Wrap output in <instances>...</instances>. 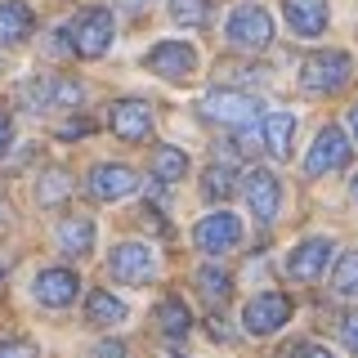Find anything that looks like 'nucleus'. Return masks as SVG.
Returning a JSON list of instances; mask_svg holds the SVG:
<instances>
[{
	"mask_svg": "<svg viewBox=\"0 0 358 358\" xmlns=\"http://www.w3.org/2000/svg\"><path fill=\"white\" fill-rule=\"evenodd\" d=\"M350 72H354V63H350L345 50H318L300 67V85H305L309 94H331V90H341L350 81Z\"/></svg>",
	"mask_w": 358,
	"mask_h": 358,
	"instance_id": "obj_1",
	"label": "nucleus"
},
{
	"mask_svg": "<svg viewBox=\"0 0 358 358\" xmlns=\"http://www.w3.org/2000/svg\"><path fill=\"white\" fill-rule=\"evenodd\" d=\"M197 112L206 121H220V126H251L260 117V99L242 94V90H210V94H201Z\"/></svg>",
	"mask_w": 358,
	"mask_h": 358,
	"instance_id": "obj_2",
	"label": "nucleus"
},
{
	"mask_svg": "<svg viewBox=\"0 0 358 358\" xmlns=\"http://www.w3.org/2000/svg\"><path fill=\"white\" fill-rule=\"evenodd\" d=\"M112 31H117V22H112L108 9H81V14L72 18V27H67V36H72V54H81V59H99V54H108Z\"/></svg>",
	"mask_w": 358,
	"mask_h": 358,
	"instance_id": "obj_3",
	"label": "nucleus"
},
{
	"mask_svg": "<svg viewBox=\"0 0 358 358\" xmlns=\"http://www.w3.org/2000/svg\"><path fill=\"white\" fill-rule=\"evenodd\" d=\"M224 36H229V45H238V50L255 54V50H264V45L273 41V18H268V9H260V5H238V9L229 14Z\"/></svg>",
	"mask_w": 358,
	"mask_h": 358,
	"instance_id": "obj_4",
	"label": "nucleus"
},
{
	"mask_svg": "<svg viewBox=\"0 0 358 358\" xmlns=\"http://www.w3.org/2000/svg\"><path fill=\"white\" fill-rule=\"evenodd\" d=\"M287 322H291V300L282 291H260V296H251L246 309H242V327L251 336H273V331H282Z\"/></svg>",
	"mask_w": 358,
	"mask_h": 358,
	"instance_id": "obj_5",
	"label": "nucleus"
},
{
	"mask_svg": "<svg viewBox=\"0 0 358 358\" xmlns=\"http://www.w3.org/2000/svg\"><path fill=\"white\" fill-rule=\"evenodd\" d=\"M108 268H112L117 282L139 287V282H152L157 278V255H152V246H143V242H117L112 255H108Z\"/></svg>",
	"mask_w": 358,
	"mask_h": 358,
	"instance_id": "obj_6",
	"label": "nucleus"
},
{
	"mask_svg": "<svg viewBox=\"0 0 358 358\" xmlns=\"http://www.w3.org/2000/svg\"><path fill=\"white\" fill-rule=\"evenodd\" d=\"M242 197H246V206H251V215L260 220V224H273L278 220V206H282V184H278L273 171L255 166V171L242 175Z\"/></svg>",
	"mask_w": 358,
	"mask_h": 358,
	"instance_id": "obj_7",
	"label": "nucleus"
},
{
	"mask_svg": "<svg viewBox=\"0 0 358 358\" xmlns=\"http://www.w3.org/2000/svg\"><path fill=\"white\" fill-rule=\"evenodd\" d=\"M148 72H157L162 81H188V76L197 72V50L184 41H162L148 50Z\"/></svg>",
	"mask_w": 358,
	"mask_h": 358,
	"instance_id": "obj_8",
	"label": "nucleus"
},
{
	"mask_svg": "<svg viewBox=\"0 0 358 358\" xmlns=\"http://www.w3.org/2000/svg\"><path fill=\"white\" fill-rule=\"evenodd\" d=\"M193 242L201 246L206 255H224L242 242V220L229 215V210H215V215H201L197 229H193Z\"/></svg>",
	"mask_w": 358,
	"mask_h": 358,
	"instance_id": "obj_9",
	"label": "nucleus"
},
{
	"mask_svg": "<svg viewBox=\"0 0 358 358\" xmlns=\"http://www.w3.org/2000/svg\"><path fill=\"white\" fill-rule=\"evenodd\" d=\"M85 188H90V197H94V201H121V197H130L134 188H139V175H134L130 166L103 162V166H94V171H90Z\"/></svg>",
	"mask_w": 358,
	"mask_h": 358,
	"instance_id": "obj_10",
	"label": "nucleus"
},
{
	"mask_svg": "<svg viewBox=\"0 0 358 358\" xmlns=\"http://www.w3.org/2000/svg\"><path fill=\"white\" fill-rule=\"evenodd\" d=\"M108 126H112L117 139L139 143V139L152 134V108L143 103V99H121V103H112V112H108Z\"/></svg>",
	"mask_w": 358,
	"mask_h": 358,
	"instance_id": "obj_11",
	"label": "nucleus"
},
{
	"mask_svg": "<svg viewBox=\"0 0 358 358\" xmlns=\"http://www.w3.org/2000/svg\"><path fill=\"white\" fill-rule=\"evenodd\" d=\"M31 291H36V300L45 309H67L76 296H81V278H76L72 268H41Z\"/></svg>",
	"mask_w": 358,
	"mask_h": 358,
	"instance_id": "obj_12",
	"label": "nucleus"
},
{
	"mask_svg": "<svg viewBox=\"0 0 358 358\" xmlns=\"http://www.w3.org/2000/svg\"><path fill=\"white\" fill-rule=\"evenodd\" d=\"M345 157H350V139H345L341 126H327L313 139V148L305 157V175H327L336 166H345Z\"/></svg>",
	"mask_w": 358,
	"mask_h": 358,
	"instance_id": "obj_13",
	"label": "nucleus"
},
{
	"mask_svg": "<svg viewBox=\"0 0 358 358\" xmlns=\"http://www.w3.org/2000/svg\"><path fill=\"white\" fill-rule=\"evenodd\" d=\"M327 260H331V238H305L287 255V273L296 282H313V278H322Z\"/></svg>",
	"mask_w": 358,
	"mask_h": 358,
	"instance_id": "obj_14",
	"label": "nucleus"
},
{
	"mask_svg": "<svg viewBox=\"0 0 358 358\" xmlns=\"http://www.w3.org/2000/svg\"><path fill=\"white\" fill-rule=\"evenodd\" d=\"M282 14L296 36H322L327 31V0H282Z\"/></svg>",
	"mask_w": 358,
	"mask_h": 358,
	"instance_id": "obj_15",
	"label": "nucleus"
},
{
	"mask_svg": "<svg viewBox=\"0 0 358 358\" xmlns=\"http://www.w3.org/2000/svg\"><path fill=\"white\" fill-rule=\"evenodd\" d=\"M59 246H63V255H90L94 251V220H85V215H67L59 224Z\"/></svg>",
	"mask_w": 358,
	"mask_h": 358,
	"instance_id": "obj_16",
	"label": "nucleus"
},
{
	"mask_svg": "<svg viewBox=\"0 0 358 358\" xmlns=\"http://www.w3.org/2000/svg\"><path fill=\"white\" fill-rule=\"evenodd\" d=\"M31 27H36V18H31V9L22 5V0H5V5H0V45L27 41Z\"/></svg>",
	"mask_w": 358,
	"mask_h": 358,
	"instance_id": "obj_17",
	"label": "nucleus"
},
{
	"mask_svg": "<svg viewBox=\"0 0 358 358\" xmlns=\"http://www.w3.org/2000/svg\"><path fill=\"white\" fill-rule=\"evenodd\" d=\"M291 134H296V117H291V112H268L264 126H260L264 148H268V157H278V162L291 152Z\"/></svg>",
	"mask_w": 358,
	"mask_h": 358,
	"instance_id": "obj_18",
	"label": "nucleus"
},
{
	"mask_svg": "<svg viewBox=\"0 0 358 358\" xmlns=\"http://www.w3.org/2000/svg\"><path fill=\"white\" fill-rule=\"evenodd\" d=\"M85 318L94 322V327H117V322H126V305H121L112 291H90L85 296Z\"/></svg>",
	"mask_w": 358,
	"mask_h": 358,
	"instance_id": "obj_19",
	"label": "nucleus"
},
{
	"mask_svg": "<svg viewBox=\"0 0 358 358\" xmlns=\"http://www.w3.org/2000/svg\"><path fill=\"white\" fill-rule=\"evenodd\" d=\"M184 175H188V152L162 143V148L152 152V179H157V184H179Z\"/></svg>",
	"mask_w": 358,
	"mask_h": 358,
	"instance_id": "obj_20",
	"label": "nucleus"
},
{
	"mask_svg": "<svg viewBox=\"0 0 358 358\" xmlns=\"http://www.w3.org/2000/svg\"><path fill=\"white\" fill-rule=\"evenodd\" d=\"M157 327L171 336V341H184L188 327H193V313H188L184 300H175V296H171V300H162V305H157Z\"/></svg>",
	"mask_w": 358,
	"mask_h": 358,
	"instance_id": "obj_21",
	"label": "nucleus"
},
{
	"mask_svg": "<svg viewBox=\"0 0 358 358\" xmlns=\"http://www.w3.org/2000/svg\"><path fill=\"white\" fill-rule=\"evenodd\" d=\"M54 81H59V76H27V81L18 85L22 108H31V112H50V108H54Z\"/></svg>",
	"mask_w": 358,
	"mask_h": 358,
	"instance_id": "obj_22",
	"label": "nucleus"
},
{
	"mask_svg": "<svg viewBox=\"0 0 358 358\" xmlns=\"http://www.w3.org/2000/svg\"><path fill=\"white\" fill-rule=\"evenodd\" d=\"M331 291H336L341 300H358V251H345L341 260H336Z\"/></svg>",
	"mask_w": 358,
	"mask_h": 358,
	"instance_id": "obj_23",
	"label": "nucleus"
},
{
	"mask_svg": "<svg viewBox=\"0 0 358 358\" xmlns=\"http://www.w3.org/2000/svg\"><path fill=\"white\" fill-rule=\"evenodd\" d=\"M197 291H201V296L210 300V305H224V300H229V291H233V278L224 273V268L206 264V268L197 273Z\"/></svg>",
	"mask_w": 358,
	"mask_h": 358,
	"instance_id": "obj_24",
	"label": "nucleus"
},
{
	"mask_svg": "<svg viewBox=\"0 0 358 358\" xmlns=\"http://www.w3.org/2000/svg\"><path fill=\"white\" fill-rule=\"evenodd\" d=\"M67 193H72L67 171H45L41 175V184H36V201H41V206H54V201H63Z\"/></svg>",
	"mask_w": 358,
	"mask_h": 358,
	"instance_id": "obj_25",
	"label": "nucleus"
},
{
	"mask_svg": "<svg viewBox=\"0 0 358 358\" xmlns=\"http://www.w3.org/2000/svg\"><path fill=\"white\" fill-rule=\"evenodd\" d=\"M171 18L184 22V27H206L210 9H206V0H171Z\"/></svg>",
	"mask_w": 358,
	"mask_h": 358,
	"instance_id": "obj_26",
	"label": "nucleus"
},
{
	"mask_svg": "<svg viewBox=\"0 0 358 358\" xmlns=\"http://www.w3.org/2000/svg\"><path fill=\"white\" fill-rule=\"evenodd\" d=\"M201 193H206L210 201H224L233 193V171L229 166H210V171L201 175Z\"/></svg>",
	"mask_w": 358,
	"mask_h": 358,
	"instance_id": "obj_27",
	"label": "nucleus"
},
{
	"mask_svg": "<svg viewBox=\"0 0 358 358\" xmlns=\"http://www.w3.org/2000/svg\"><path fill=\"white\" fill-rule=\"evenodd\" d=\"M0 358H41V350L22 336H9V341H0Z\"/></svg>",
	"mask_w": 358,
	"mask_h": 358,
	"instance_id": "obj_28",
	"label": "nucleus"
},
{
	"mask_svg": "<svg viewBox=\"0 0 358 358\" xmlns=\"http://www.w3.org/2000/svg\"><path fill=\"white\" fill-rule=\"evenodd\" d=\"M341 341H345V350H350V354L358 358V313L341 318Z\"/></svg>",
	"mask_w": 358,
	"mask_h": 358,
	"instance_id": "obj_29",
	"label": "nucleus"
},
{
	"mask_svg": "<svg viewBox=\"0 0 358 358\" xmlns=\"http://www.w3.org/2000/svg\"><path fill=\"white\" fill-rule=\"evenodd\" d=\"M94 358H130V354H126V345H121V341H103L94 350Z\"/></svg>",
	"mask_w": 358,
	"mask_h": 358,
	"instance_id": "obj_30",
	"label": "nucleus"
},
{
	"mask_svg": "<svg viewBox=\"0 0 358 358\" xmlns=\"http://www.w3.org/2000/svg\"><path fill=\"white\" fill-rule=\"evenodd\" d=\"M9 139H14V121H9L5 112H0V152L9 148Z\"/></svg>",
	"mask_w": 358,
	"mask_h": 358,
	"instance_id": "obj_31",
	"label": "nucleus"
},
{
	"mask_svg": "<svg viewBox=\"0 0 358 358\" xmlns=\"http://www.w3.org/2000/svg\"><path fill=\"white\" fill-rule=\"evenodd\" d=\"M296 358H331V354L322 350V345H300V350H296Z\"/></svg>",
	"mask_w": 358,
	"mask_h": 358,
	"instance_id": "obj_32",
	"label": "nucleus"
},
{
	"mask_svg": "<svg viewBox=\"0 0 358 358\" xmlns=\"http://www.w3.org/2000/svg\"><path fill=\"white\" fill-rule=\"evenodd\" d=\"M121 9H143V5H152V0H117Z\"/></svg>",
	"mask_w": 358,
	"mask_h": 358,
	"instance_id": "obj_33",
	"label": "nucleus"
},
{
	"mask_svg": "<svg viewBox=\"0 0 358 358\" xmlns=\"http://www.w3.org/2000/svg\"><path fill=\"white\" fill-rule=\"evenodd\" d=\"M5 224H9V206H5V201H0V229H5Z\"/></svg>",
	"mask_w": 358,
	"mask_h": 358,
	"instance_id": "obj_34",
	"label": "nucleus"
},
{
	"mask_svg": "<svg viewBox=\"0 0 358 358\" xmlns=\"http://www.w3.org/2000/svg\"><path fill=\"white\" fill-rule=\"evenodd\" d=\"M350 126H354V139H358V108L350 112Z\"/></svg>",
	"mask_w": 358,
	"mask_h": 358,
	"instance_id": "obj_35",
	"label": "nucleus"
},
{
	"mask_svg": "<svg viewBox=\"0 0 358 358\" xmlns=\"http://www.w3.org/2000/svg\"><path fill=\"white\" fill-rule=\"evenodd\" d=\"M350 188H354V201H358V171H354V184Z\"/></svg>",
	"mask_w": 358,
	"mask_h": 358,
	"instance_id": "obj_36",
	"label": "nucleus"
},
{
	"mask_svg": "<svg viewBox=\"0 0 358 358\" xmlns=\"http://www.w3.org/2000/svg\"><path fill=\"white\" fill-rule=\"evenodd\" d=\"M0 278H5V260H0Z\"/></svg>",
	"mask_w": 358,
	"mask_h": 358,
	"instance_id": "obj_37",
	"label": "nucleus"
},
{
	"mask_svg": "<svg viewBox=\"0 0 358 358\" xmlns=\"http://www.w3.org/2000/svg\"><path fill=\"white\" fill-rule=\"evenodd\" d=\"M0 67H5V59H0Z\"/></svg>",
	"mask_w": 358,
	"mask_h": 358,
	"instance_id": "obj_38",
	"label": "nucleus"
}]
</instances>
